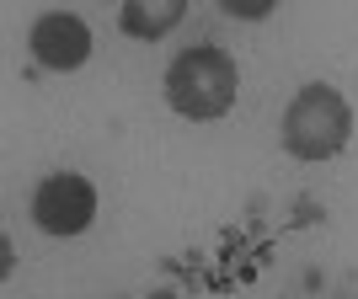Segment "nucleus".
<instances>
[{
	"label": "nucleus",
	"instance_id": "nucleus-4",
	"mask_svg": "<svg viewBox=\"0 0 358 299\" xmlns=\"http://www.w3.org/2000/svg\"><path fill=\"white\" fill-rule=\"evenodd\" d=\"M91 54V27L75 11H48L32 22V59L43 70H80Z\"/></svg>",
	"mask_w": 358,
	"mask_h": 299
},
{
	"label": "nucleus",
	"instance_id": "nucleus-6",
	"mask_svg": "<svg viewBox=\"0 0 358 299\" xmlns=\"http://www.w3.org/2000/svg\"><path fill=\"white\" fill-rule=\"evenodd\" d=\"M273 0H224V11L230 16H268Z\"/></svg>",
	"mask_w": 358,
	"mask_h": 299
},
{
	"label": "nucleus",
	"instance_id": "nucleus-2",
	"mask_svg": "<svg viewBox=\"0 0 358 299\" xmlns=\"http://www.w3.org/2000/svg\"><path fill=\"white\" fill-rule=\"evenodd\" d=\"M348 134H353V112H348L343 91L321 86V80L305 86L284 112V150L299 155V161H331V155H343Z\"/></svg>",
	"mask_w": 358,
	"mask_h": 299
},
{
	"label": "nucleus",
	"instance_id": "nucleus-3",
	"mask_svg": "<svg viewBox=\"0 0 358 299\" xmlns=\"http://www.w3.org/2000/svg\"><path fill=\"white\" fill-rule=\"evenodd\" d=\"M32 219L43 235H80L91 219H96V187L86 177H75V171H59V177H48L32 198Z\"/></svg>",
	"mask_w": 358,
	"mask_h": 299
},
{
	"label": "nucleus",
	"instance_id": "nucleus-1",
	"mask_svg": "<svg viewBox=\"0 0 358 299\" xmlns=\"http://www.w3.org/2000/svg\"><path fill=\"white\" fill-rule=\"evenodd\" d=\"M236 91H241V75H236V59L214 43H198V48H182L171 70H166V102L177 107L182 118L193 123H209V118H224L236 107Z\"/></svg>",
	"mask_w": 358,
	"mask_h": 299
},
{
	"label": "nucleus",
	"instance_id": "nucleus-5",
	"mask_svg": "<svg viewBox=\"0 0 358 299\" xmlns=\"http://www.w3.org/2000/svg\"><path fill=\"white\" fill-rule=\"evenodd\" d=\"M182 0H161V6H145V0H129L123 6V32L129 38H166V32L182 22Z\"/></svg>",
	"mask_w": 358,
	"mask_h": 299
}]
</instances>
